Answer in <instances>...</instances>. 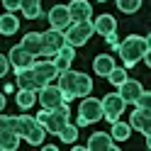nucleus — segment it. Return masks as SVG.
Returning a JSON list of instances; mask_svg holds the SVG:
<instances>
[{"label": "nucleus", "mask_w": 151, "mask_h": 151, "mask_svg": "<svg viewBox=\"0 0 151 151\" xmlns=\"http://www.w3.org/2000/svg\"><path fill=\"white\" fill-rule=\"evenodd\" d=\"M15 102H17V105H20L22 110H29L34 102H37V93H34V90H22V88H20V90H17Z\"/></svg>", "instance_id": "obj_26"}, {"label": "nucleus", "mask_w": 151, "mask_h": 151, "mask_svg": "<svg viewBox=\"0 0 151 151\" xmlns=\"http://www.w3.org/2000/svg\"><path fill=\"white\" fill-rule=\"evenodd\" d=\"M17 29H20V20L12 15V12H7V15H0V34H5V37H12Z\"/></svg>", "instance_id": "obj_21"}, {"label": "nucleus", "mask_w": 151, "mask_h": 151, "mask_svg": "<svg viewBox=\"0 0 151 151\" xmlns=\"http://www.w3.org/2000/svg\"><path fill=\"white\" fill-rule=\"evenodd\" d=\"M93 27H95V32L102 34V37H107L112 32H117V20L112 15H98V20H93Z\"/></svg>", "instance_id": "obj_19"}, {"label": "nucleus", "mask_w": 151, "mask_h": 151, "mask_svg": "<svg viewBox=\"0 0 151 151\" xmlns=\"http://www.w3.org/2000/svg\"><path fill=\"white\" fill-rule=\"evenodd\" d=\"M115 49L119 54V59L124 61V68H132V66H137L144 56H149L151 44H149V37L132 34V37H127V39H122Z\"/></svg>", "instance_id": "obj_1"}, {"label": "nucleus", "mask_w": 151, "mask_h": 151, "mask_svg": "<svg viewBox=\"0 0 151 151\" xmlns=\"http://www.w3.org/2000/svg\"><path fill=\"white\" fill-rule=\"evenodd\" d=\"M3 5H5V10H20V0H3Z\"/></svg>", "instance_id": "obj_33"}, {"label": "nucleus", "mask_w": 151, "mask_h": 151, "mask_svg": "<svg viewBox=\"0 0 151 151\" xmlns=\"http://www.w3.org/2000/svg\"><path fill=\"white\" fill-rule=\"evenodd\" d=\"M115 59H112L110 54H100V56H95V61H93V71H95L98 76H102V78H107V73L115 68Z\"/></svg>", "instance_id": "obj_20"}, {"label": "nucleus", "mask_w": 151, "mask_h": 151, "mask_svg": "<svg viewBox=\"0 0 151 151\" xmlns=\"http://www.w3.org/2000/svg\"><path fill=\"white\" fill-rule=\"evenodd\" d=\"M73 59H76V46H68V44H63L59 51L54 54V63H56V68L59 71H66V68H71V63H73Z\"/></svg>", "instance_id": "obj_18"}, {"label": "nucleus", "mask_w": 151, "mask_h": 151, "mask_svg": "<svg viewBox=\"0 0 151 151\" xmlns=\"http://www.w3.org/2000/svg\"><path fill=\"white\" fill-rule=\"evenodd\" d=\"M76 76H78V71H71V68H66V71H59V90H61V95H63V102H68L76 98Z\"/></svg>", "instance_id": "obj_12"}, {"label": "nucleus", "mask_w": 151, "mask_h": 151, "mask_svg": "<svg viewBox=\"0 0 151 151\" xmlns=\"http://www.w3.org/2000/svg\"><path fill=\"white\" fill-rule=\"evenodd\" d=\"M7 71H10V59L5 54H0V78H5Z\"/></svg>", "instance_id": "obj_32"}, {"label": "nucleus", "mask_w": 151, "mask_h": 151, "mask_svg": "<svg viewBox=\"0 0 151 151\" xmlns=\"http://www.w3.org/2000/svg\"><path fill=\"white\" fill-rule=\"evenodd\" d=\"M105 39H107V44H110V46H117V44H119V39H117V32H112V34H107Z\"/></svg>", "instance_id": "obj_34"}, {"label": "nucleus", "mask_w": 151, "mask_h": 151, "mask_svg": "<svg viewBox=\"0 0 151 151\" xmlns=\"http://www.w3.org/2000/svg\"><path fill=\"white\" fill-rule=\"evenodd\" d=\"M90 90H93V78L88 73H78L76 76V98H86L90 95Z\"/></svg>", "instance_id": "obj_23"}, {"label": "nucleus", "mask_w": 151, "mask_h": 151, "mask_svg": "<svg viewBox=\"0 0 151 151\" xmlns=\"http://www.w3.org/2000/svg\"><path fill=\"white\" fill-rule=\"evenodd\" d=\"M129 134H132V127L127 124V122H119V119H115V122H112L110 137L115 139V141H127V139H129Z\"/></svg>", "instance_id": "obj_24"}, {"label": "nucleus", "mask_w": 151, "mask_h": 151, "mask_svg": "<svg viewBox=\"0 0 151 151\" xmlns=\"http://www.w3.org/2000/svg\"><path fill=\"white\" fill-rule=\"evenodd\" d=\"M141 90H144V86H141L139 81H134V78H124V81L117 86V95L124 100V102H134Z\"/></svg>", "instance_id": "obj_14"}, {"label": "nucleus", "mask_w": 151, "mask_h": 151, "mask_svg": "<svg viewBox=\"0 0 151 151\" xmlns=\"http://www.w3.org/2000/svg\"><path fill=\"white\" fill-rule=\"evenodd\" d=\"M88 151H115L117 149V141L112 139L107 132H93L88 137V144H86Z\"/></svg>", "instance_id": "obj_11"}, {"label": "nucleus", "mask_w": 151, "mask_h": 151, "mask_svg": "<svg viewBox=\"0 0 151 151\" xmlns=\"http://www.w3.org/2000/svg\"><path fill=\"white\" fill-rule=\"evenodd\" d=\"M3 132H20V117L0 115V134Z\"/></svg>", "instance_id": "obj_28"}, {"label": "nucleus", "mask_w": 151, "mask_h": 151, "mask_svg": "<svg viewBox=\"0 0 151 151\" xmlns=\"http://www.w3.org/2000/svg\"><path fill=\"white\" fill-rule=\"evenodd\" d=\"M20 134L17 132H3L0 134V151H15L17 146H20Z\"/></svg>", "instance_id": "obj_25"}, {"label": "nucleus", "mask_w": 151, "mask_h": 151, "mask_svg": "<svg viewBox=\"0 0 151 151\" xmlns=\"http://www.w3.org/2000/svg\"><path fill=\"white\" fill-rule=\"evenodd\" d=\"M56 137H59L63 144H73V141L78 139V124H71V122H68V124H66Z\"/></svg>", "instance_id": "obj_27"}, {"label": "nucleus", "mask_w": 151, "mask_h": 151, "mask_svg": "<svg viewBox=\"0 0 151 151\" xmlns=\"http://www.w3.org/2000/svg\"><path fill=\"white\" fill-rule=\"evenodd\" d=\"M100 102H102V119H107V122L119 119V115H122V112H124V107H127V102L122 100L117 93H107V95L102 98Z\"/></svg>", "instance_id": "obj_6"}, {"label": "nucleus", "mask_w": 151, "mask_h": 151, "mask_svg": "<svg viewBox=\"0 0 151 151\" xmlns=\"http://www.w3.org/2000/svg\"><path fill=\"white\" fill-rule=\"evenodd\" d=\"M15 83H17V88H22V90H34V93L42 88L32 66H29V68H15Z\"/></svg>", "instance_id": "obj_13"}, {"label": "nucleus", "mask_w": 151, "mask_h": 151, "mask_svg": "<svg viewBox=\"0 0 151 151\" xmlns=\"http://www.w3.org/2000/svg\"><path fill=\"white\" fill-rule=\"evenodd\" d=\"M32 68H34V73H37L39 86H46V83L56 81V76H59V68H56V63H54L51 59H44V61L37 59V61L32 63Z\"/></svg>", "instance_id": "obj_9"}, {"label": "nucleus", "mask_w": 151, "mask_h": 151, "mask_svg": "<svg viewBox=\"0 0 151 151\" xmlns=\"http://www.w3.org/2000/svg\"><path fill=\"white\" fill-rule=\"evenodd\" d=\"M27 144H32V146H42L44 144V137H46V129L37 122L34 117H27L22 115L20 117V132H17Z\"/></svg>", "instance_id": "obj_3"}, {"label": "nucleus", "mask_w": 151, "mask_h": 151, "mask_svg": "<svg viewBox=\"0 0 151 151\" xmlns=\"http://www.w3.org/2000/svg\"><path fill=\"white\" fill-rule=\"evenodd\" d=\"M20 10L27 20L42 17V0H20Z\"/></svg>", "instance_id": "obj_22"}, {"label": "nucleus", "mask_w": 151, "mask_h": 151, "mask_svg": "<svg viewBox=\"0 0 151 151\" xmlns=\"http://www.w3.org/2000/svg\"><path fill=\"white\" fill-rule=\"evenodd\" d=\"M7 59H10V66H12V68H29V66H32V63L37 61L34 56H32V54H27V51L22 49L20 44L10 49V54H7Z\"/></svg>", "instance_id": "obj_15"}, {"label": "nucleus", "mask_w": 151, "mask_h": 151, "mask_svg": "<svg viewBox=\"0 0 151 151\" xmlns=\"http://www.w3.org/2000/svg\"><path fill=\"white\" fill-rule=\"evenodd\" d=\"M46 20H49L51 29H66L73 20H71V12H68V5H54L49 12H46Z\"/></svg>", "instance_id": "obj_8"}, {"label": "nucleus", "mask_w": 151, "mask_h": 151, "mask_svg": "<svg viewBox=\"0 0 151 151\" xmlns=\"http://www.w3.org/2000/svg\"><path fill=\"white\" fill-rule=\"evenodd\" d=\"M37 100H39L42 110H56L63 102V95L59 86H54V83H46V86H42L39 90H37Z\"/></svg>", "instance_id": "obj_5"}, {"label": "nucleus", "mask_w": 151, "mask_h": 151, "mask_svg": "<svg viewBox=\"0 0 151 151\" xmlns=\"http://www.w3.org/2000/svg\"><path fill=\"white\" fill-rule=\"evenodd\" d=\"M3 110H5V95L0 93V112H3Z\"/></svg>", "instance_id": "obj_35"}, {"label": "nucleus", "mask_w": 151, "mask_h": 151, "mask_svg": "<svg viewBox=\"0 0 151 151\" xmlns=\"http://www.w3.org/2000/svg\"><path fill=\"white\" fill-rule=\"evenodd\" d=\"M68 12H71V20L73 22L90 20V17H93V5L88 3V0H71V3H68Z\"/></svg>", "instance_id": "obj_16"}, {"label": "nucleus", "mask_w": 151, "mask_h": 151, "mask_svg": "<svg viewBox=\"0 0 151 151\" xmlns=\"http://www.w3.org/2000/svg\"><path fill=\"white\" fill-rule=\"evenodd\" d=\"M129 127L137 129L139 134H144L146 141H149V137H151V115H149V110L134 107V110H132V115H129Z\"/></svg>", "instance_id": "obj_10"}, {"label": "nucleus", "mask_w": 151, "mask_h": 151, "mask_svg": "<svg viewBox=\"0 0 151 151\" xmlns=\"http://www.w3.org/2000/svg\"><path fill=\"white\" fill-rule=\"evenodd\" d=\"M124 78H127V68H117V66H115V68L107 73V81L112 83V86H119Z\"/></svg>", "instance_id": "obj_30"}, {"label": "nucleus", "mask_w": 151, "mask_h": 151, "mask_svg": "<svg viewBox=\"0 0 151 151\" xmlns=\"http://www.w3.org/2000/svg\"><path fill=\"white\" fill-rule=\"evenodd\" d=\"M20 46H22L27 54H32L34 59H42V32H27L22 37Z\"/></svg>", "instance_id": "obj_17"}, {"label": "nucleus", "mask_w": 151, "mask_h": 151, "mask_svg": "<svg viewBox=\"0 0 151 151\" xmlns=\"http://www.w3.org/2000/svg\"><path fill=\"white\" fill-rule=\"evenodd\" d=\"M102 119V102L98 98H83L78 107V127H88L93 122Z\"/></svg>", "instance_id": "obj_4"}, {"label": "nucleus", "mask_w": 151, "mask_h": 151, "mask_svg": "<svg viewBox=\"0 0 151 151\" xmlns=\"http://www.w3.org/2000/svg\"><path fill=\"white\" fill-rule=\"evenodd\" d=\"M95 34V27H93V20H81V22H71L63 29L66 44L68 46H83L88 44V39Z\"/></svg>", "instance_id": "obj_2"}, {"label": "nucleus", "mask_w": 151, "mask_h": 151, "mask_svg": "<svg viewBox=\"0 0 151 151\" xmlns=\"http://www.w3.org/2000/svg\"><path fill=\"white\" fill-rule=\"evenodd\" d=\"M149 105H151V93H149V90H141L139 95H137V100H134V107L149 110Z\"/></svg>", "instance_id": "obj_31"}, {"label": "nucleus", "mask_w": 151, "mask_h": 151, "mask_svg": "<svg viewBox=\"0 0 151 151\" xmlns=\"http://www.w3.org/2000/svg\"><path fill=\"white\" fill-rule=\"evenodd\" d=\"M117 3V7L122 12H127V15H132V12H137L139 7H141V0H115Z\"/></svg>", "instance_id": "obj_29"}, {"label": "nucleus", "mask_w": 151, "mask_h": 151, "mask_svg": "<svg viewBox=\"0 0 151 151\" xmlns=\"http://www.w3.org/2000/svg\"><path fill=\"white\" fill-rule=\"evenodd\" d=\"M63 44H66V37L61 29H51L49 27L46 32H42V56H54Z\"/></svg>", "instance_id": "obj_7"}]
</instances>
